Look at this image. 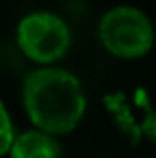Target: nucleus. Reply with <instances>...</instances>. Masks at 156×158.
I'll use <instances>...</instances> for the list:
<instances>
[{"label":"nucleus","mask_w":156,"mask_h":158,"mask_svg":"<svg viewBox=\"0 0 156 158\" xmlns=\"http://www.w3.org/2000/svg\"><path fill=\"white\" fill-rule=\"evenodd\" d=\"M18 46L36 62H54L70 46V30L52 12H32L18 24Z\"/></svg>","instance_id":"obj_3"},{"label":"nucleus","mask_w":156,"mask_h":158,"mask_svg":"<svg viewBox=\"0 0 156 158\" xmlns=\"http://www.w3.org/2000/svg\"><path fill=\"white\" fill-rule=\"evenodd\" d=\"M12 142H14V130H12V122L10 116H8L6 108L0 102V156L4 152H8L12 148Z\"/></svg>","instance_id":"obj_5"},{"label":"nucleus","mask_w":156,"mask_h":158,"mask_svg":"<svg viewBox=\"0 0 156 158\" xmlns=\"http://www.w3.org/2000/svg\"><path fill=\"white\" fill-rule=\"evenodd\" d=\"M100 40L116 56L134 58L150 50L154 32L144 12L132 6H116L102 16Z\"/></svg>","instance_id":"obj_2"},{"label":"nucleus","mask_w":156,"mask_h":158,"mask_svg":"<svg viewBox=\"0 0 156 158\" xmlns=\"http://www.w3.org/2000/svg\"><path fill=\"white\" fill-rule=\"evenodd\" d=\"M12 158H60V146L42 130H28L14 138L10 148Z\"/></svg>","instance_id":"obj_4"},{"label":"nucleus","mask_w":156,"mask_h":158,"mask_svg":"<svg viewBox=\"0 0 156 158\" xmlns=\"http://www.w3.org/2000/svg\"><path fill=\"white\" fill-rule=\"evenodd\" d=\"M24 108L42 132H70L82 118L86 98L74 74L62 68H40L24 80Z\"/></svg>","instance_id":"obj_1"}]
</instances>
